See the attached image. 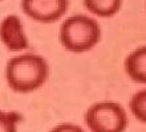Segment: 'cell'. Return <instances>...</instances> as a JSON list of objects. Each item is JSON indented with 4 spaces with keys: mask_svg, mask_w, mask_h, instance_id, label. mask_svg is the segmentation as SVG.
Wrapping results in <instances>:
<instances>
[{
    "mask_svg": "<svg viewBox=\"0 0 146 132\" xmlns=\"http://www.w3.org/2000/svg\"><path fill=\"white\" fill-rule=\"evenodd\" d=\"M0 42L9 52L23 53L29 48V40L20 16L11 13L0 21Z\"/></svg>",
    "mask_w": 146,
    "mask_h": 132,
    "instance_id": "obj_5",
    "label": "cell"
},
{
    "mask_svg": "<svg viewBox=\"0 0 146 132\" xmlns=\"http://www.w3.org/2000/svg\"><path fill=\"white\" fill-rule=\"evenodd\" d=\"M102 30L94 17L77 13L66 17L58 29V40L70 53H86L100 42Z\"/></svg>",
    "mask_w": 146,
    "mask_h": 132,
    "instance_id": "obj_2",
    "label": "cell"
},
{
    "mask_svg": "<svg viewBox=\"0 0 146 132\" xmlns=\"http://www.w3.org/2000/svg\"><path fill=\"white\" fill-rule=\"evenodd\" d=\"M84 7L98 17H113L121 9L122 0H82Z\"/></svg>",
    "mask_w": 146,
    "mask_h": 132,
    "instance_id": "obj_7",
    "label": "cell"
},
{
    "mask_svg": "<svg viewBox=\"0 0 146 132\" xmlns=\"http://www.w3.org/2000/svg\"><path fill=\"white\" fill-rule=\"evenodd\" d=\"M49 64L42 56L23 52L8 60L4 76L12 91L28 94L41 89L49 78Z\"/></svg>",
    "mask_w": 146,
    "mask_h": 132,
    "instance_id": "obj_1",
    "label": "cell"
},
{
    "mask_svg": "<svg viewBox=\"0 0 146 132\" xmlns=\"http://www.w3.org/2000/svg\"><path fill=\"white\" fill-rule=\"evenodd\" d=\"M49 132H88L81 125L74 124V123H60V124L54 125L53 128H50Z\"/></svg>",
    "mask_w": 146,
    "mask_h": 132,
    "instance_id": "obj_10",
    "label": "cell"
},
{
    "mask_svg": "<svg viewBox=\"0 0 146 132\" xmlns=\"http://www.w3.org/2000/svg\"><path fill=\"white\" fill-rule=\"evenodd\" d=\"M129 110L131 115L146 124V87L135 91L129 100Z\"/></svg>",
    "mask_w": 146,
    "mask_h": 132,
    "instance_id": "obj_8",
    "label": "cell"
},
{
    "mask_svg": "<svg viewBox=\"0 0 146 132\" xmlns=\"http://www.w3.org/2000/svg\"><path fill=\"white\" fill-rule=\"evenodd\" d=\"M0 1H1V0H0Z\"/></svg>",
    "mask_w": 146,
    "mask_h": 132,
    "instance_id": "obj_11",
    "label": "cell"
},
{
    "mask_svg": "<svg viewBox=\"0 0 146 132\" xmlns=\"http://www.w3.org/2000/svg\"><path fill=\"white\" fill-rule=\"evenodd\" d=\"M20 5L29 19L41 24H52L66 13L69 0H21Z\"/></svg>",
    "mask_w": 146,
    "mask_h": 132,
    "instance_id": "obj_4",
    "label": "cell"
},
{
    "mask_svg": "<svg viewBox=\"0 0 146 132\" xmlns=\"http://www.w3.org/2000/svg\"><path fill=\"white\" fill-rule=\"evenodd\" d=\"M123 69L131 81L146 85V45L138 46L127 54Z\"/></svg>",
    "mask_w": 146,
    "mask_h": 132,
    "instance_id": "obj_6",
    "label": "cell"
},
{
    "mask_svg": "<svg viewBox=\"0 0 146 132\" xmlns=\"http://www.w3.org/2000/svg\"><path fill=\"white\" fill-rule=\"evenodd\" d=\"M84 123L90 132H125L129 118L126 110L118 102L101 100L86 108Z\"/></svg>",
    "mask_w": 146,
    "mask_h": 132,
    "instance_id": "obj_3",
    "label": "cell"
},
{
    "mask_svg": "<svg viewBox=\"0 0 146 132\" xmlns=\"http://www.w3.org/2000/svg\"><path fill=\"white\" fill-rule=\"evenodd\" d=\"M23 115L17 111L0 110V132H17Z\"/></svg>",
    "mask_w": 146,
    "mask_h": 132,
    "instance_id": "obj_9",
    "label": "cell"
}]
</instances>
